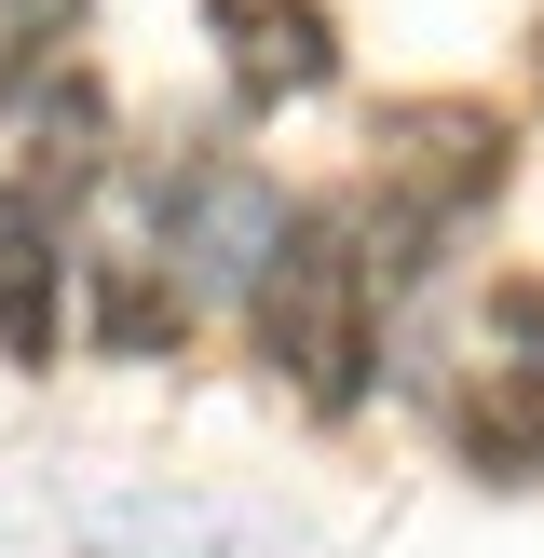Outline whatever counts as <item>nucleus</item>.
I'll use <instances>...</instances> for the list:
<instances>
[{"label":"nucleus","instance_id":"obj_3","mask_svg":"<svg viewBox=\"0 0 544 558\" xmlns=\"http://www.w3.org/2000/svg\"><path fill=\"white\" fill-rule=\"evenodd\" d=\"M381 191H395V232H449L462 205L504 191V123L490 109H395L381 123Z\"/></svg>","mask_w":544,"mask_h":558},{"label":"nucleus","instance_id":"obj_5","mask_svg":"<svg viewBox=\"0 0 544 558\" xmlns=\"http://www.w3.org/2000/svg\"><path fill=\"white\" fill-rule=\"evenodd\" d=\"M205 27H218V54H232V82L245 96H313L326 69H341V41H326V14L313 0H205Z\"/></svg>","mask_w":544,"mask_h":558},{"label":"nucleus","instance_id":"obj_7","mask_svg":"<svg viewBox=\"0 0 544 558\" xmlns=\"http://www.w3.org/2000/svg\"><path fill=\"white\" fill-rule=\"evenodd\" d=\"M69 27H82V0H0V96H41L69 69Z\"/></svg>","mask_w":544,"mask_h":558},{"label":"nucleus","instance_id":"obj_4","mask_svg":"<svg viewBox=\"0 0 544 558\" xmlns=\"http://www.w3.org/2000/svg\"><path fill=\"white\" fill-rule=\"evenodd\" d=\"M69 191H41V178H14L0 191V354L14 368H41L54 354V327H69Z\"/></svg>","mask_w":544,"mask_h":558},{"label":"nucleus","instance_id":"obj_6","mask_svg":"<svg viewBox=\"0 0 544 558\" xmlns=\"http://www.w3.org/2000/svg\"><path fill=\"white\" fill-rule=\"evenodd\" d=\"M82 300H96V341L109 354H150V341H177V287H163V259H82Z\"/></svg>","mask_w":544,"mask_h":558},{"label":"nucleus","instance_id":"obj_2","mask_svg":"<svg viewBox=\"0 0 544 558\" xmlns=\"http://www.w3.org/2000/svg\"><path fill=\"white\" fill-rule=\"evenodd\" d=\"M150 218H163V259H177L190 287H259V272H272V245H286V205H272V178H259V163H232V150L177 163V178L150 191Z\"/></svg>","mask_w":544,"mask_h":558},{"label":"nucleus","instance_id":"obj_1","mask_svg":"<svg viewBox=\"0 0 544 558\" xmlns=\"http://www.w3.org/2000/svg\"><path fill=\"white\" fill-rule=\"evenodd\" d=\"M259 368H286L313 409H354L381 368V272H368V218H286V245H272L259 287Z\"/></svg>","mask_w":544,"mask_h":558}]
</instances>
